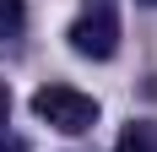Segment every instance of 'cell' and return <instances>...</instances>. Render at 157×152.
I'll return each instance as SVG.
<instances>
[{"mask_svg":"<svg viewBox=\"0 0 157 152\" xmlns=\"http://www.w3.org/2000/svg\"><path fill=\"white\" fill-rule=\"evenodd\" d=\"M6 114H11V87L0 82V125H6Z\"/></svg>","mask_w":157,"mask_h":152,"instance_id":"obj_6","label":"cell"},{"mask_svg":"<svg viewBox=\"0 0 157 152\" xmlns=\"http://www.w3.org/2000/svg\"><path fill=\"white\" fill-rule=\"evenodd\" d=\"M27 27V6L22 0H0V38H16Z\"/></svg>","mask_w":157,"mask_h":152,"instance_id":"obj_3","label":"cell"},{"mask_svg":"<svg viewBox=\"0 0 157 152\" xmlns=\"http://www.w3.org/2000/svg\"><path fill=\"white\" fill-rule=\"evenodd\" d=\"M114 152H157V136H152V125H130L125 136H119V147Z\"/></svg>","mask_w":157,"mask_h":152,"instance_id":"obj_4","label":"cell"},{"mask_svg":"<svg viewBox=\"0 0 157 152\" xmlns=\"http://www.w3.org/2000/svg\"><path fill=\"white\" fill-rule=\"evenodd\" d=\"M33 114L65 136H81V130H92L98 125V98L81 87H65V82H49V87L33 92Z\"/></svg>","mask_w":157,"mask_h":152,"instance_id":"obj_1","label":"cell"},{"mask_svg":"<svg viewBox=\"0 0 157 152\" xmlns=\"http://www.w3.org/2000/svg\"><path fill=\"white\" fill-rule=\"evenodd\" d=\"M0 152H27V141L22 136H0Z\"/></svg>","mask_w":157,"mask_h":152,"instance_id":"obj_5","label":"cell"},{"mask_svg":"<svg viewBox=\"0 0 157 152\" xmlns=\"http://www.w3.org/2000/svg\"><path fill=\"white\" fill-rule=\"evenodd\" d=\"M71 49H76L81 60H109L114 49H119V16H114V6L81 11L71 22Z\"/></svg>","mask_w":157,"mask_h":152,"instance_id":"obj_2","label":"cell"},{"mask_svg":"<svg viewBox=\"0 0 157 152\" xmlns=\"http://www.w3.org/2000/svg\"><path fill=\"white\" fill-rule=\"evenodd\" d=\"M141 6H157V0H141Z\"/></svg>","mask_w":157,"mask_h":152,"instance_id":"obj_7","label":"cell"}]
</instances>
